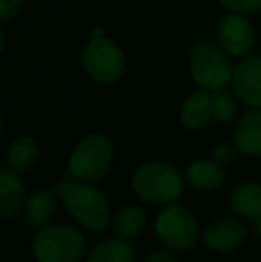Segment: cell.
I'll use <instances>...</instances> for the list:
<instances>
[{
	"label": "cell",
	"mask_w": 261,
	"mask_h": 262,
	"mask_svg": "<svg viewBox=\"0 0 261 262\" xmlns=\"http://www.w3.org/2000/svg\"><path fill=\"white\" fill-rule=\"evenodd\" d=\"M54 193L63 200L66 212L83 227L93 232H104L111 227V207L109 200L91 182H83L72 171L54 186Z\"/></svg>",
	"instance_id": "6da1fadb"
},
{
	"label": "cell",
	"mask_w": 261,
	"mask_h": 262,
	"mask_svg": "<svg viewBox=\"0 0 261 262\" xmlns=\"http://www.w3.org/2000/svg\"><path fill=\"white\" fill-rule=\"evenodd\" d=\"M185 177L177 168L165 161H147L132 175V189L149 204H174L185 191Z\"/></svg>",
	"instance_id": "7a4b0ae2"
},
{
	"label": "cell",
	"mask_w": 261,
	"mask_h": 262,
	"mask_svg": "<svg viewBox=\"0 0 261 262\" xmlns=\"http://www.w3.org/2000/svg\"><path fill=\"white\" fill-rule=\"evenodd\" d=\"M31 250L38 262H83L88 245L77 228L47 225L32 235Z\"/></svg>",
	"instance_id": "3957f363"
},
{
	"label": "cell",
	"mask_w": 261,
	"mask_h": 262,
	"mask_svg": "<svg viewBox=\"0 0 261 262\" xmlns=\"http://www.w3.org/2000/svg\"><path fill=\"white\" fill-rule=\"evenodd\" d=\"M190 72L198 88L220 91L233 80V62L224 47L213 41H200L190 54Z\"/></svg>",
	"instance_id": "277c9868"
},
{
	"label": "cell",
	"mask_w": 261,
	"mask_h": 262,
	"mask_svg": "<svg viewBox=\"0 0 261 262\" xmlns=\"http://www.w3.org/2000/svg\"><path fill=\"white\" fill-rule=\"evenodd\" d=\"M154 232L170 252H190L195 248L200 237L197 217L190 209L175 202L157 212Z\"/></svg>",
	"instance_id": "5b68a950"
},
{
	"label": "cell",
	"mask_w": 261,
	"mask_h": 262,
	"mask_svg": "<svg viewBox=\"0 0 261 262\" xmlns=\"http://www.w3.org/2000/svg\"><path fill=\"white\" fill-rule=\"evenodd\" d=\"M115 148L102 134H90L75 145L68 157V169L83 182L104 179L113 166Z\"/></svg>",
	"instance_id": "8992f818"
},
{
	"label": "cell",
	"mask_w": 261,
	"mask_h": 262,
	"mask_svg": "<svg viewBox=\"0 0 261 262\" xmlns=\"http://www.w3.org/2000/svg\"><path fill=\"white\" fill-rule=\"evenodd\" d=\"M81 62L84 72L101 84L116 82L126 68V59L120 47L104 36L93 38L84 45Z\"/></svg>",
	"instance_id": "52a82bcc"
},
{
	"label": "cell",
	"mask_w": 261,
	"mask_h": 262,
	"mask_svg": "<svg viewBox=\"0 0 261 262\" xmlns=\"http://www.w3.org/2000/svg\"><path fill=\"white\" fill-rule=\"evenodd\" d=\"M216 38L227 54L245 57L254 47V29L240 13H227L216 25Z\"/></svg>",
	"instance_id": "ba28073f"
},
{
	"label": "cell",
	"mask_w": 261,
	"mask_h": 262,
	"mask_svg": "<svg viewBox=\"0 0 261 262\" xmlns=\"http://www.w3.org/2000/svg\"><path fill=\"white\" fill-rule=\"evenodd\" d=\"M245 241H247V228L238 217L213 220L202 232V243L206 248L216 253L234 252Z\"/></svg>",
	"instance_id": "9c48e42d"
},
{
	"label": "cell",
	"mask_w": 261,
	"mask_h": 262,
	"mask_svg": "<svg viewBox=\"0 0 261 262\" xmlns=\"http://www.w3.org/2000/svg\"><path fill=\"white\" fill-rule=\"evenodd\" d=\"M233 88L240 102L249 107H261V57H245L233 73Z\"/></svg>",
	"instance_id": "30bf717a"
},
{
	"label": "cell",
	"mask_w": 261,
	"mask_h": 262,
	"mask_svg": "<svg viewBox=\"0 0 261 262\" xmlns=\"http://www.w3.org/2000/svg\"><path fill=\"white\" fill-rule=\"evenodd\" d=\"M27 204L25 186L20 173L4 168L0 173V216L2 220H14L18 214H24Z\"/></svg>",
	"instance_id": "8fae6325"
},
{
	"label": "cell",
	"mask_w": 261,
	"mask_h": 262,
	"mask_svg": "<svg viewBox=\"0 0 261 262\" xmlns=\"http://www.w3.org/2000/svg\"><path fill=\"white\" fill-rule=\"evenodd\" d=\"M57 194L54 189H38L27 198V204L24 209V221L27 227L39 228L52 223L57 214Z\"/></svg>",
	"instance_id": "7c38bea8"
},
{
	"label": "cell",
	"mask_w": 261,
	"mask_h": 262,
	"mask_svg": "<svg viewBox=\"0 0 261 262\" xmlns=\"http://www.w3.org/2000/svg\"><path fill=\"white\" fill-rule=\"evenodd\" d=\"M186 182L198 191L218 189L226 180V171L215 159H197L186 166Z\"/></svg>",
	"instance_id": "4fadbf2b"
},
{
	"label": "cell",
	"mask_w": 261,
	"mask_h": 262,
	"mask_svg": "<svg viewBox=\"0 0 261 262\" xmlns=\"http://www.w3.org/2000/svg\"><path fill=\"white\" fill-rule=\"evenodd\" d=\"M234 141L244 156H261V107H252L240 118L234 130Z\"/></svg>",
	"instance_id": "5bb4252c"
},
{
	"label": "cell",
	"mask_w": 261,
	"mask_h": 262,
	"mask_svg": "<svg viewBox=\"0 0 261 262\" xmlns=\"http://www.w3.org/2000/svg\"><path fill=\"white\" fill-rule=\"evenodd\" d=\"M213 97L206 91H195L181 105V123L188 130H200L213 120Z\"/></svg>",
	"instance_id": "9a60e30c"
},
{
	"label": "cell",
	"mask_w": 261,
	"mask_h": 262,
	"mask_svg": "<svg viewBox=\"0 0 261 262\" xmlns=\"http://www.w3.org/2000/svg\"><path fill=\"white\" fill-rule=\"evenodd\" d=\"M39 145L31 136H20L13 139L6 154V168L16 173H27L38 164Z\"/></svg>",
	"instance_id": "2e32d148"
},
{
	"label": "cell",
	"mask_w": 261,
	"mask_h": 262,
	"mask_svg": "<svg viewBox=\"0 0 261 262\" xmlns=\"http://www.w3.org/2000/svg\"><path fill=\"white\" fill-rule=\"evenodd\" d=\"M145 227H147L145 212H143L142 207H138L134 204L122 205V207L113 214V220H111L113 234L120 239H126V241L138 239L143 234Z\"/></svg>",
	"instance_id": "e0dca14e"
},
{
	"label": "cell",
	"mask_w": 261,
	"mask_h": 262,
	"mask_svg": "<svg viewBox=\"0 0 261 262\" xmlns=\"http://www.w3.org/2000/svg\"><path fill=\"white\" fill-rule=\"evenodd\" d=\"M231 207L234 212L247 220L261 216V186L256 182H242L231 191Z\"/></svg>",
	"instance_id": "ac0fdd59"
},
{
	"label": "cell",
	"mask_w": 261,
	"mask_h": 262,
	"mask_svg": "<svg viewBox=\"0 0 261 262\" xmlns=\"http://www.w3.org/2000/svg\"><path fill=\"white\" fill-rule=\"evenodd\" d=\"M86 262H134V250L126 239H104L88 253Z\"/></svg>",
	"instance_id": "d6986e66"
},
{
	"label": "cell",
	"mask_w": 261,
	"mask_h": 262,
	"mask_svg": "<svg viewBox=\"0 0 261 262\" xmlns=\"http://www.w3.org/2000/svg\"><path fill=\"white\" fill-rule=\"evenodd\" d=\"M213 116L220 123H231L236 116V102L233 95L220 90L213 95Z\"/></svg>",
	"instance_id": "ffe728a7"
},
{
	"label": "cell",
	"mask_w": 261,
	"mask_h": 262,
	"mask_svg": "<svg viewBox=\"0 0 261 262\" xmlns=\"http://www.w3.org/2000/svg\"><path fill=\"white\" fill-rule=\"evenodd\" d=\"M242 154L240 146L236 145V141L231 143V141H224L213 150V159L216 162H220L222 166H227L231 162H234L238 159V156Z\"/></svg>",
	"instance_id": "44dd1931"
},
{
	"label": "cell",
	"mask_w": 261,
	"mask_h": 262,
	"mask_svg": "<svg viewBox=\"0 0 261 262\" xmlns=\"http://www.w3.org/2000/svg\"><path fill=\"white\" fill-rule=\"evenodd\" d=\"M220 2L231 13L251 14L261 9V0H220Z\"/></svg>",
	"instance_id": "7402d4cb"
},
{
	"label": "cell",
	"mask_w": 261,
	"mask_h": 262,
	"mask_svg": "<svg viewBox=\"0 0 261 262\" xmlns=\"http://www.w3.org/2000/svg\"><path fill=\"white\" fill-rule=\"evenodd\" d=\"M25 0H0V18L2 21H9L22 13Z\"/></svg>",
	"instance_id": "603a6c76"
},
{
	"label": "cell",
	"mask_w": 261,
	"mask_h": 262,
	"mask_svg": "<svg viewBox=\"0 0 261 262\" xmlns=\"http://www.w3.org/2000/svg\"><path fill=\"white\" fill-rule=\"evenodd\" d=\"M143 262H179V260L170 252H150Z\"/></svg>",
	"instance_id": "cb8c5ba5"
},
{
	"label": "cell",
	"mask_w": 261,
	"mask_h": 262,
	"mask_svg": "<svg viewBox=\"0 0 261 262\" xmlns=\"http://www.w3.org/2000/svg\"><path fill=\"white\" fill-rule=\"evenodd\" d=\"M252 230H254L256 237H259V239H261V216H259V217H256V220H254V227H252Z\"/></svg>",
	"instance_id": "d4e9b609"
}]
</instances>
